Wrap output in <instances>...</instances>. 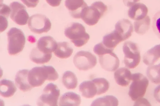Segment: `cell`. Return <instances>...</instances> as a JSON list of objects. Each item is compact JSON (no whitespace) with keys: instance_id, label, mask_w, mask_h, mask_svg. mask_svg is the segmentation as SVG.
<instances>
[{"instance_id":"obj_1","label":"cell","mask_w":160,"mask_h":106,"mask_svg":"<svg viewBox=\"0 0 160 106\" xmlns=\"http://www.w3.org/2000/svg\"><path fill=\"white\" fill-rule=\"evenodd\" d=\"M58 78L57 71L51 66L34 67L28 74V81L33 88L42 86L46 81H55Z\"/></svg>"},{"instance_id":"obj_2","label":"cell","mask_w":160,"mask_h":106,"mask_svg":"<svg viewBox=\"0 0 160 106\" xmlns=\"http://www.w3.org/2000/svg\"><path fill=\"white\" fill-rule=\"evenodd\" d=\"M108 7L101 1L94 2L91 6L86 7L82 11L81 19L90 26L96 25L106 12Z\"/></svg>"},{"instance_id":"obj_3","label":"cell","mask_w":160,"mask_h":106,"mask_svg":"<svg viewBox=\"0 0 160 106\" xmlns=\"http://www.w3.org/2000/svg\"><path fill=\"white\" fill-rule=\"evenodd\" d=\"M64 35L77 47L86 44L90 39V36L86 32L85 27L77 22L72 23L70 26L67 27L64 30Z\"/></svg>"},{"instance_id":"obj_4","label":"cell","mask_w":160,"mask_h":106,"mask_svg":"<svg viewBox=\"0 0 160 106\" xmlns=\"http://www.w3.org/2000/svg\"><path fill=\"white\" fill-rule=\"evenodd\" d=\"M8 50L10 55H16L21 52L25 47L26 38L22 31L12 27L7 33Z\"/></svg>"},{"instance_id":"obj_5","label":"cell","mask_w":160,"mask_h":106,"mask_svg":"<svg viewBox=\"0 0 160 106\" xmlns=\"http://www.w3.org/2000/svg\"><path fill=\"white\" fill-rule=\"evenodd\" d=\"M132 83L128 94L131 99L135 101L142 98L145 95L149 85L148 78L140 73L132 74Z\"/></svg>"},{"instance_id":"obj_6","label":"cell","mask_w":160,"mask_h":106,"mask_svg":"<svg viewBox=\"0 0 160 106\" xmlns=\"http://www.w3.org/2000/svg\"><path fill=\"white\" fill-rule=\"evenodd\" d=\"M124 53V63L129 69L137 67L141 61V55L138 45L132 41H126L123 46Z\"/></svg>"},{"instance_id":"obj_7","label":"cell","mask_w":160,"mask_h":106,"mask_svg":"<svg viewBox=\"0 0 160 106\" xmlns=\"http://www.w3.org/2000/svg\"><path fill=\"white\" fill-rule=\"evenodd\" d=\"M60 94V90L53 83L48 84L43 90L42 94L38 98V106H57Z\"/></svg>"},{"instance_id":"obj_8","label":"cell","mask_w":160,"mask_h":106,"mask_svg":"<svg viewBox=\"0 0 160 106\" xmlns=\"http://www.w3.org/2000/svg\"><path fill=\"white\" fill-rule=\"evenodd\" d=\"M73 63L79 70L87 71L96 65L97 58L90 52L81 51L77 53L74 56Z\"/></svg>"},{"instance_id":"obj_9","label":"cell","mask_w":160,"mask_h":106,"mask_svg":"<svg viewBox=\"0 0 160 106\" xmlns=\"http://www.w3.org/2000/svg\"><path fill=\"white\" fill-rule=\"evenodd\" d=\"M31 31L37 34L47 33L51 30V23L45 15L36 14L31 16L28 22Z\"/></svg>"},{"instance_id":"obj_10","label":"cell","mask_w":160,"mask_h":106,"mask_svg":"<svg viewBox=\"0 0 160 106\" xmlns=\"http://www.w3.org/2000/svg\"><path fill=\"white\" fill-rule=\"evenodd\" d=\"M10 7L11 9L10 17L13 21L20 25H26L29 16L25 7L17 2H12Z\"/></svg>"},{"instance_id":"obj_11","label":"cell","mask_w":160,"mask_h":106,"mask_svg":"<svg viewBox=\"0 0 160 106\" xmlns=\"http://www.w3.org/2000/svg\"><path fill=\"white\" fill-rule=\"evenodd\" d=\"M113 51L108 52L99 56L100 66L106 71H114L119 67V59Z\"/></svg>"},{"instance_id":"obj_12","label":"cell","mask_w":160,"mask_h":106,"mask_svg":"<svg viewBox=\"0 0 160 106\" xmlns=\"http://www.w3.org/2000/svg\"><path fill=\"white\" fill-rule=\"evenodd\" d=\"M65 6L71 16L76 19H81L82 11L88 7L84 0H66Z\"/></svg>"},{"instance_id":"obj_13","label":"cell","mask_w":160,"mask_h":106,"mask_svg":"<svg viewBox=\"0 0 160 106\" xmlns=\"http://www.w3.org/2000/svg\"><path fill=\"white\" fill-rule=\"evenodd\" d=\"M115 30L122 39V41L129 38L133 32V26L130 21L123 19L118 21L115 25Z\"/></svg>"},{"instance_id":"obj_14","label":"cell","mask_w":160,"mask_h":106,"mask_svg":"<svg viewBox=\"0 0 160 106\" xmlns=\"http://www.w3.org/2000/svg\"><path fill=\"white\" fill-rule=\"evenodd\" d=\"M57 45V43L53 37L47 36L40 38L37 47L44 53L51 54L55 50Z\"/></svg>"},{"instance_id":"obj_15","label":"cell","mask_w":160,"mask_h":106,"mask_svg":"<svg viewBox=\"0 0 160 106\" xmlns=\"http://www.w3.org/2000/svg\"><path fill=\"white\" fill-rule=\"evenodd\" d=\"M29 71L23 69L17 72L15 78V84L23 92L29 91L32 88L28 81Z\"/></svg>"},{"instance_id":"obj_16","label":"cell","mask_w":160,"mask_h":106,"mask_svg":"<svg viewBox=\"0 0 160 106\" xmlns=\"http://www.w3.org/2000/svg\"><path fill=\"white\" fill-rule=\"evenodd\" d=\"M148 13V7L142 3H136L128 10V16L131 19L138 21L144 19Z\"/></svg>"},{"instance_id":"obj_17","label":"cell","mask_w":160,"mask_h":106,"mask_svg":"<svg viewBox=\"0 0 160 106\" xmlns=\"http://www.w3.org/2000/svg\"><path fill=\"white\" fill-rule=\"evenodd\" d=\"M114 78L118 85L123 87L127 86L132 81V74L128 69L121 68L115 72Z\"/></svg>"},{"instance_id":"obj_18","label":"cell","mask_w":160,"mask_h":106,"mask_svg":"<svg viewBox=\"0 0 160 106\" xmlns=\"http://www.w3.org/2000/svg\"><path fill=\"white\" fill-rule=\"evenodd\" d=\"M81 97L73 92H68L60 98L59 105L61 106H77L81 104Z\"/></svg>"},{"instance_id":"obj_19","label":"cell","mask_w":160,"mask_h":106,"mask_svg":"<svg viewBox=\"0 0 160 106\" xmlns=\"http://www.w3.org/2000/svg\"><path fill=\"white\" fill-rule=\"evenodd\" d=\"M79 90L82 96L87 98H93L97 94V87L92 81L82 82L79 85Z\"/></svg>"},{"instance_id":"obj_20","label":"cell","mask_w":160,"mask_h":106,"mask_svg":"<svg viewBox=\"0 0 160 106\" xmlns=\"http://www.w3.org/2000/svg\"><path fill=\"white\" fill-rule=\"evenodd\" d=\"M17 89L14 82L10 80L4 79L0 82V93L2 97L9 98L13 95Z\"/></svg>"},{"instance_id":"obj_21","label":"cell","mask_w":160,"mask_h":106,"mask_svg":"<svg viewBox=\"0 0 160 106\" xmlns=\"http://www.w3.org/2000/svg\"><path fill=\"white\" fill-rule=\"evenodd\" d=\"M160 58V44L149 49L144 54L143 62L146 65L151 66Z\"/></svg>"},{"instance_id":"obj_22","label":"cell","mask_w":160,"mask_h":106,"mask_svg":"<svg viewBox=\"0 0 160 106\" xmlns=\"http://www.w3.org/2000/svg\"><path fill=\"white\" fill-rule=\"evenodd\" d=\"M31 60L36 63L42 64L47 63L50 60L52 55L46 54L40 51L37 47L32 49L30 56Z\"/></svg>"},{"instance_id":"obj_23","label":"cell","mask_w":160,"mask_h":106,"mask_svg":"<svg viewBox=\"0 0 160 106\" xmlns=\"http://www.w3.org/2000/svg\"><path fill=\"white\" fill-rule=\"evenodd\" d=\"M73 50L69 44L66 41L59 42L57 47L54 52L55 55L62 59L68 58L73 53Z\"/></svg>"},{"instance_id":"obj_24","label":"cell","mask_w":160,"mask_h":106,"mask_svg":"<svg viewBox=\"0 0 160 106\" xmlns=\"http://www.w3.org/2000/svg\"><path fill=\"white\" fill-rule=\"evenodd\" d=\"M122 41L120 36L114 30L103 37L102 42L106 47L113 50L118 44Z\"/></svg>"},{"instance_id":"obj_25","label":"cell","mask_w":160,"mask_h":106,"mask_svg":"<svg viewBox=\"0 0 160 106\" xmlns=\"http://www.w3.org/2000/svg\"><path fill=\"white\" fill-rule=\"evenodd\" d=\"M62 81L64 86L68 90L75 89L78 85V79L76 75L70 71H66L64 73Z\"/></svg>"},{"instance_id":"obj_26","label":"cell","mask_w":160,"mask_h":106,"mask_svg":"<svg viewBox=\"0 0 160 106\" xmlns=\"http://www.w3.org/2000/svg\"><path fill=\"white\" fill-rule=\"evenodd\" d=\"M150 25L151 19L148 16L144 19L136 21L134 23L135 31L138 34L144 35L150 28Z\"/></svg>"},{"instance_id":"obj_27","label":"cell","mask_w":160,"mask_h":106,"mask_svg":"<svg viewBox=\"0 0 160 106\" xmlns=\"http://www.w3.org/2000/svg\"><path fill=\"white\" fill-rule=\"evenodd\" d=\"M118 104V101L117 98L112 95H108L94 100L91 106H117Z\"/></svg>"},{"instance_id":"obj_28","label":"cell","mask_w":160,"mask_h":106,"mask_svg":"<svg viewBox=\"0 0 160 106\" xmlns=\"http://www.w3.org/2000/svg\"><path fill=\"white\" fill-rule=\"evenodd\" d=\"M147 75L150 81L154 84L160 83L159 64L149 66L147 70Z\"/></svg>"},{"instance_id":"obj_29","label":"cell","mask_w":160,"mask_h":106,"mask_svg":"<svg viewBox=\"0 0 160 106\" xmlns=\"http://www.w3.org/2000/svg\"><path fill=\"white\" fill-rule=\"evenodd\" d=\"M97 89V95H100L106 92L110 87V84L106 79L98 78L93 79Z\"/></svg>"},{"instance_id":"obj_30","label":"cell","mask_w":160,"mask_h":106,"mask_svg":"<svg viewBox=\"0 0 160 106\" xmlns=\"http://www.w3.org/2000/svg\"><path fill=\"white\" fill-rule=\"evenodd\" d=\"M152 26L154 32L160 37V10L154 16Z\"/></svg>"},{"instance_id":"obj_31","label":"cell","mask_w":160,"mask_h":106,"mask_svg":"<svg viewBox=\"0 0 160 106\" xmlns=\"http://www.w3.org/2000/svg\"><path fill=\"white\" fill-rule=\"evenodd\" d=\"M113 50L112 49H111L106 47L102 42L95 45L93 49L94 53L99 56L105 53L108 52Z\"/></svg>"},{"instance_id":"obj_32","label":"cell","mask_w":160,"mask_h":106,"mask_svg":"<svg viewBox=\"0 0 160 106\" xmlns=\"http://www.w3.org/2000/svg\"><path fill=\"white\" fill-rule=\"evenodd\" d=\"M11 9L8 6L4 4L1 5V16L8 18Z\"/></svg>"},{"instance_id":"obj_33","label":"cell","mask_w":160,"mask_h":106,"mask_svg":"<svg viewBox=\"0 0 160 106\" xmlns=\"http://www.w3.org/2000/svg\"><path fill=\"white\" fill-rule=\"evenodd\" d=\"M24 4L28 7L34 8L37 6L39 0H21Z\"/></svg>"},{"instance_id":"obj_34","label":"cell","mask_w":160,"mask_h":106,"mask_svg":"<svg viewBox=\"0 0 160 106\" xmlns=\"http://www.w3.org/2000/svg\"><path fill=\"white\" fill-rule=\"evenodd\" d=\"M7 18L1 16V32H3L8 27Z\"/></svg>"},{"instance_id":"obj_35","label":"cell","mask_w":160,"mask_h":106,"mask_svg":"<svg viewBox=\"0 0 160 106\" xmlns=\"http://www.w3.org/2000/svg\"><path fill=\"white\" fill-rule=\"evenodd\" d=\"M136 100L134 105L135 106L151 105L148 101L145 98H141Z\"/></svg>"},{"instance_id":"obj_36","label":"cell","mask_w":160,"mask_h":106,"mask_svg":"<svg viewBox=\"0 0 160 106\" xmlns=\"http://www.w3.org/2000/svg\"><path fill=\"white\" fill-rule=\"evenodd\" d=\"M62 0H46L48 4L52 7H57L60 6Z\"/></svg>"},{"instance_id":"obj_37","label":"cell","mask_w":160,"mask_h":106,"mask_svg":"<svg viewBox=\"0 0 160 106\" xmlns=\"http://www.w3.org/2000/svg\"><path fill=\"white\" fill-rule=\"evenodd\" d=\"M154 96L157 101L160 103V85L155 89Z\"/></svg>"},{"instance_id":"obj_38","label":"cell","mask_w":160,"mask_h":106,"mask_svg":"<svg viewBox=\"0 0 160 106\" xmlns=\"http://www.w3.org/2000/svg\"><path fill=\"white\" fill-rule=\"evenodd\" d=\"M140 0H123V2L125 6L128 7H131Z\"/></svg>"},{"instance_id":"obj_39","label":"cell","mask_w":160,"mask_h":106,"mask_svg":"<svg viewBox=\"0 0 160 106\" xmlns=\"http://www.w3.org/2000/svg\"><path fill=\"white\" fill-rule=\"evenodd\" d=\"M159 64V65H160V63Z\"/></svg>"}]
</instances>
